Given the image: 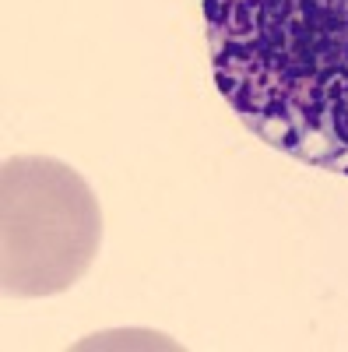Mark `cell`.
I'll use <instances>...</instances> for the list:
<instances>
[{"instance_id": "2", "label": "cell", "mask_w": 348, "mask_h": 352, "mask_svg": "<svg viewBox=\"0 0 348 352\" xmlns=\"http://www.w3.org/2000/svg\"><path fill=\"white\" fill-rule=\"evenodd\" d=\"M102 243L99 197L67 162L14 155L0 169V282L8 296L71 289Z\"/></svg>"}, {"instance_id": "1", "label": "cell", "mask_w": 348, "mask_h": 352, "mask_svg": "<svg viewBox=\"0 0 348 352\" xmlns=\"http://www.w3.org/2000/svg\"><path fill=\"white\" fill-rule=\"evenodd\" d=\"M205 36L246 131L348 176V0H205Z\"/></svg>"}]
</instances>
